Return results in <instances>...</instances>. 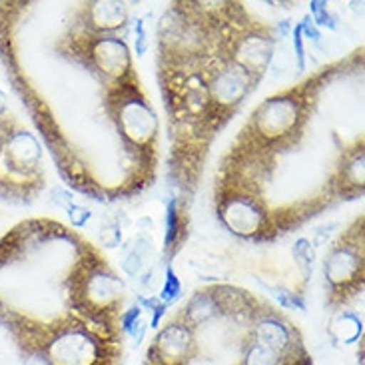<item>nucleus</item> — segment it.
Instances as JSON below:
<instances>
[{
  "label": "nucleus",
  "instance_id": "obj_5",
  "mask_svg": "<svg viewBox=\"0 0 365 365\" xmlns=\"http://www.w3.org/2000/svg\"><path fill=\"white\" fill-rule=\"evenodd\" d=\"M48 186L44 150L36 132L0 104V200L26 206Z\"/></svg>",
  "mask_w": 365,
  "mask_h": 365
},
{
  "label": "nucleus",
  "instance_id": "obj_2",
  "mask_svg": "<svg viewBox=\"0 0 365 365\" xmlns=\"http://www.w3.org/2000/svg\"><path fill=\"white\" fill-rule=\"evenodd\" d=\"M364 74V46L267 96L217 162L214 214L234 236L267 244L339 204L361 200L364 114L344 112L346 84Z\"/></svg>",
  "mask_w": 365,
  "mask_h": 365
},
{
  "label": "nucleus",
  "instance_id": "obj_4",
  "mask_svg": "<svg viewBox=\"0 0 365 365\" xmlns=\"http://www.w3.org/2000/svg\"><path fill=\"white\" fill-rule=\"evenodd\" d=\"M124 299L118 272L76 230L30 217L0 237V327L22 356L68 331L112 341L126 331Z\"/></svg>",
  "mask_w": 365,
  "mask_h": 365
},
{
  "label": "nucleus",
  "instance_id": "obj_3",
  "mask_svg": "<svg viewBox=\"0 0 365 365\" xmlns=\"http://www.w3.org/2000/svg\"><path fill=\"white\" fill-rule=\"evenodd\" d=\"M277 26L246 2H170L156 32V78L166 114V178L178 210L170 256L184 244L197 186L217 136L267 74Z\"/></svg>",
  "mask_w": 365,
  "mask_h": 365
},
{
  "label": "nucleus",
  "instance_id": "obj_6",
  "mask_svg": "<svg viewBox=\"0 0 365 365\" xmlns=\"http://www.w3.org/2000/svg\"><path fill=\"white\" fill-rule=\"evenodd\" d=\"M365 217L356 216L331 242L324 259L326 304L344 312L364 296L365 289Z\"/></svg>",
  "mask_w": 365,
  "mask_h": 365
},
{
  "label": "nucleus",
  "instance_id": "obj_1",
  "mask_svg": "<svg viewBox=\"0 0 365 365\" xmlns=\"http://www.w3.org/2000/svg\"><path fill=\"white\" fill-rule=\"evenodd\" d=\"M128 2H0V60L66 184L126 200L158 176L160 118L128 44Z\"/></svg>",
  "mask_w": 365,
  "mask_h": 365
}]
</instances>
